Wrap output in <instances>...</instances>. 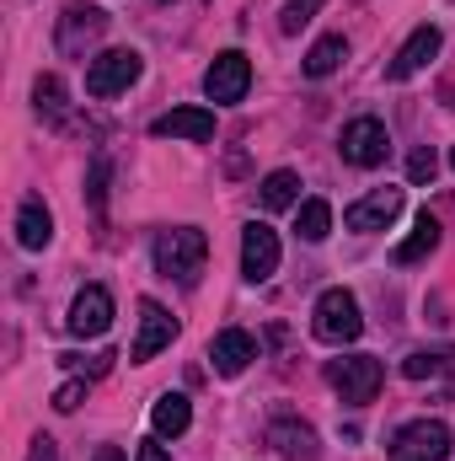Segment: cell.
<instances>
[{
	"instance_id": "6da1fadb",
	"label": "cell",
	"mask_w": 455,
	"mask_h": 461,
	"mask_svg": "<svg viewBox=\"0 0 455 461\" xmlns=\"http://www.w3.org/2000/svg\"><path fill=\"white\" fill-rule=\"evenodd\" d=\"M204 258H210V236L199 226H172L156 236V268L166 279H177V285H193L199 268H204Z\"/></svg>"
},
{
	"instance_id": "7a4b0ae2",
	"label": "cell",
	"mask_w": 455,
	"mask_h": 461,
	"mask_svg": "<svg viewBox=\"0 0 455 461\" xmlns=\"http://www.w3.org/2000/svg\"><path fill=\"white\" fill-rule=\"evenodd\" d=\"M311 333L322 339V344H353L359 333H364V317H359V301H353V290H343V285H333V290H322L317 295V306H311Z\"/></svg>"
},
{
	"instance_id": "3957f363",
	"label": "cell",
	"mask_w": 455,
	"mask_h": 461,
	"mask_svg": "<svg viewBox=\"0 0 455 461\" xmlns=\"http://www.w3.org/2000/svg\"><path fill=\"white\" fill-rule=\"evenodd\" d=\"M451 451V424H440V419H413L391 435V461H445Z\"/></svg>"
},
{
	"instance_id": "277c9868",
	"label": "cell",
	"mask_w": 455,
	"mask_h": 461,
	"mask_svg": "<svg viewBox=\"0 0 455 461\" xmlns=\"http://www.w3.org/2000/svg\"><path fill=\"white\" fill-rule=\"evenodd\" d=\"M327 381L343 392V402H375V392H380V381H386V365L375 359V354H348V359H333L327 365Z\"/></svg>"
},
{
	"instance_id": "5b68a950",
	"label": "cell",
	"mask_w": 455,
	"mask_h": 461,
	"mask_svg": "<svg viewBox=\"0 0 455 461\" xmlns=\"http://www.w3.org/2000/svg\"><path fill=\"white\" fill-rule=\"evenodd\" d=\"M139 70H145V59H139L134 49H103V54L86 65V92H92V97H118V92H129V86L139 81Z\"/></svg>"
},
{
	"instance_id": "8992f818",
	"label": "cell",
	"mask_w": 455,
	"mask_h": 461,
	"mask_svg": "<svg viewBox=\"0 0 455 461\" xmlns=\"http://www.w3.org/2000/svg\"><path fill=\"white\" fill-rule=\"evenodd\" d=\"M246 86H252V59H246L241 49L215 54V65L204 70V97H210V103H220V108L241 103V97H246Z\"/></svg>"
},
{
	"instance_id": "52a82bcc",
	"label": "cell",
	"mask_w": 455,
	"mask_h": 461,
	"mask_svg": "<svg viewBox=\"0 0 455 461\" xmlns=\"http://www.w3.org/2000/svg\"><path fill=\"white\" fill-rule=\"evenodd\" d=\"M103 32H108V11H103V5H81V0H76V5H65V16H59V38H54V43H59V54L81 59Z\"/></svg>"
},
{
	"instance_id": "ba28073f",
	"label": "cell",
	"mask_w": 455,
	"mask_h": 461,
	"mask_svg": "<svg viewBox=\"0 0 455 461\" xmlns=\"http://www.w3.org/2000/svg\"><path fill=\"white\" fill-rule=\"evenodd\" d=\"M338 150H343L348 167H380L386 150H391V134H386L380 118H353V123H343Z\"/></svg>"
},
{
	"instance_id": "9c48e42d",
	"label": "cell",
	"mask_w": 455,
	"mask_h": 461,
	"mask_svg": "<svg viewBox=\"0 0 455 461\" xmlns=\"http://www.w3.org/2000/svg\"><path fill=\"white\" fill-rule=\"evenodd\" d=\"M65 328H70L76 339H103V333L113 328V295H108V285H86V290L70 301Z\"/></svg>"
},
{
	"instance_id": "30bf717a",
	"label": "cell",
	"mask_w": 455,
	"mask_h": 461,
	"mask_svg": "<svg viewBox=\"0 0 455 461\" xmlns=\"http://www.w3.org/2000/svg\"><path fill=\"white\" fill-rule=\"evenodd\" d=\"M177 339V317L161 306V301H139V339L129 344V359L134 365H145V359H156L161 348Z\"/></svg>"
},
{
	"instance_id": "8fae6325",
	"label": "cell",
	"mask_w": 455,
	"mask_h": 461,
	"mask_svg": "<svg viewBox=\"0 0 455 461\" xmlns=\"http://www.w3.org/2000/svg\"><path fill=\"white\" fill-rule=\"evenodd\" d=\"M440 49H445V32H440L434 22L413 27V32H407V43H402V49H397V59H391V81H413L424 65H434V59H440Z\"/></svg>"
},
{
	"instance_id": "7c38bea8",
	"label": "cell",
	"mask_w": 455,
	"mask_h": 461,
	"mask_svg": "<svg viewBox=\"0 0 455 461\" xmlns=\"http://www.w3.org/2000/svg\"><path fill=\"white\" fill-rule=\"evenodd\" d=\"M397 215H402V188H375V194H364L359 204L343 210V226L370 236V230H386Z\"/></svg>"
},
{
	"instance_id": "4fadbf2b",
	"label": "cell",
	"mask_w": 455,
	"mask_h": 461,
	"mask_svg": "<svg viewBox=\"0 0 455 461\" xmlns=\"http://www.w3.org/2000/svg\"><path fill=\"white\" fill-rule=\"evenodd\" d=\"M273 268H279V236H273V226L252 221L241 230V274L252 285H263V279H273Z\"/></svg>"
},
{
	"instance_id": "5bb4252c",
	"label": "cell",
	"mask_w": 455,
	"mask_h": 461,
	"mask_svg": "<svg viewBox=\"0 0 455 461\" xmlns=\"http://www.w3.org/2000/svg\"><path fill=\"white\" fill-rule=\"evenodd\" d=\"M150 134L156 140H215V113L210 108H172V113H161L150 123Z\"/></svg>"
},
{
	"instance_id": "9a60e30c",
	"label": "cell",
	"mask_w": 455,
	"mask_h": 461,
	"mask_svg": "<svg viewBox=\"0 0 455 461\" xmlns=\"http://www.w3.org/2000/svg\"><path fill=\"white\" fill-rule=\"evenodd\" d=\"M210 359H215V370H220V375H241V370L257 359V339H252L246 328H226V333H215Z\"/></svg>"
},
{
	"instance_id": "2e32d148",
	"label": "cell",
	"mask_w": 455,
	"mask_h": 461,
	"mask_svg": "<svg viewBox=\"0 0 455 461\" xmlns=\"http://www.w3.org/2000/svg\"><path fill=\"white\" fill-rule=\"evenodd\" d=\"M268 446L290 461H317V429L300 424V419H273L268 424Z\"/></svg>"
},
{
	"instance_id": "e0dca14e",
	"label": "cell",
	"mask_w": 455,
	"mask_h": 461,
	"mask_svg": "<svg viewBox=\"0 0 455 461\" xmlns=\"http://www.w3.org/2000/svg\"><path fill=\"white\" fill-rule=\"evenodd\" d=\"M16 241H22L27 252H43V247L54 241V215H49L43 199H27V204L16 210Z\"/></svg>"
},
{
	"instance_id": "ac0fdd59",
	"label": "cell",
	"mask_w": 455,
	"mask_h": 461,
	"mask_svg": "<svg viewBox=\"0 0 455 461\" xmlns=\"http://www.w3.org/2000/svg\"><path fill=\"white\" fill-rule=\"evenodd\" d=\"M150 424H156V435L166 440H177V435H188V424H193V402L183 397V392H166V397H156V408H150Z\"/></svg>"
},
{
	"instance_id": "d6986e66",
	"label": "cell",
	"mask_w": 455,
	"mask_h": 461,
	"mask_svg": "<svg viewBox=\"0 0 455 461\" xmlns=\"http://www.w3.org/2000/svg\"><path fill=\"white\" fill-rule=\"evenodd\" d=\"M343 59H348L343 32H327V38H317V43H311V54H306V76H311V81H327Z\"/></svg>"
},
{
	"instance_id": "ffe728a7",
	"label": "cell",
	"mask_w": 455,
	"mask_h": 461,
	"mask_svg": "<svg viewBox=\"0 0 455 461\" xmlns=\"http://www.w3.org/2000/svg\"><path fill=\"white\" fill-rule=\"evenodd\" d=\"M434 247H440V221H434V215L424 210V215L413 221V236H407V241L397 247V263H418V258H429Z\"/></svg>"
},
{
	"instance_id": "44dd1931",
	"label": "cell",
	"mask_w": 455,
	"mask_h": 461,
	"mask_svg": "<svg viewBox=\"0 0 455 461\" xmlns=\"http://www.w3.org/2000/svg\"><path fill=\"white\" fill-rule=\"evenodd\" d=\"M295 199H300V177L290 167H279V172L263 177V210H290Z\"/></svg>"
},
{
	"instance_id": "7402d4cb",
	"label": "cell",
	"mask_w": 455,
	"mask_h": 461,
	"mask_svg": "<svg viewBox=\"0 0 455 461\" xmlns=\"http://www.w3.org/2000/svg\"><path fill=\"white\" fill-rule=\"evenodd\" d=\"M295 230H300V241H322V236L333 230V204H327V199H306V204L295 210Z\"/></svg>"
},
{
	"instance_id": "603a6c76",
	"label": "cell",
	"mask_w": 455,
	"mask_h": 461,
	"mask_svg": "<svg viewBox=\"0 0 455 461\" xmlns=\"http://www.w3.org/2000/svg\"><path fill=\"white\" fill-rule=\"evenodd\" d=\"M32 108H38V118H65V81L59 76H38L32 81Z\"/></svg>"
},
{
	"instance_id": "cb8c5ba5",
	"label": "cell",
	"mask_w": 455,
	"mask_h": 461,
	"mask_svg": "<svg viewBox=\"0 0 455 461\" xmlns=\"http://www.w3.org/2000/svg\"><path fill=\"white\" fill-rule=\"evenodd\" d=\"M451 359H455L451 348H434V354H429V348H418V354H407V359H402V375H407V381H424V375H440Z\"/></svg>"
},
{
	"instance_id": "d4e9b609",
	"label": "cell",
	"mask_w": 455,
	"mask_h": 461,
	"mask_svg": "<svg viewBox=\"0 0 455 461\" xmlns=\"http://www.w3.org/2000/svg\"><path fill=\"white\" fill-rule=\"evenodd\" d=\"M322 5H327V0H284V11H279V32H300Z\"/></svg>"
},
{
	"instance_id": "484cf974",
	"label": "cell",
	"mask_w": 455,
	"mask_h": 461,
	"mask_svg": "<svg viewBox=\"0 0 455 461\" xmlns=\"http://www.w3.org/2000/svg\"><path fill=\"white\" fill-rule=\"evenodd\" d=\"M434 172H440V156H434L429 145L407 156V183H413V188H424V183H434Z\"/></svg>"
},
{
	"instance_id": "4316f807",
	"label": "cell",
	"mask_w": 455,
	"mask_h": 461,
	"mask_svg": "<svg viewBox=\"0 0 455 461\" xmlns=\"http://www.w3.org/2000/svg\"><path fill=\"white\" fill-rule=\"evenodd\" d=\"M81 402H86V375H76V381H65V386L54 392V408H59V413H76Z\"/></svg>"
},
{
	"instance_id": "83f0119b",
	"label": "cell",
	"mask_w": 455,
	"mask_h": 461,
	"mask_svg": "<svg viewBox=\"0 0 455 461\" xmlns=\"http://www.w3.org/2000/svg\"><path fill=\"white\" fill-rule=\"evenodd\" d=\"M113 348H108V354H92V359H81V354H65V365H76V370H81V375H108V370H113Z\"/></svg>"
},
{
	"instance_id": "f1b7e54d",
	"label": "cell",
	"mask_w": 455,
	"mask_h": 461,
	"mask_svg": "<svg viewBox=\"0 0 455 461\" xmlns=\"http://www.w3.org/2000/svg\"><path fill=\"white\" fill-rule=\"evenodd\" d=\"M103 199H108V161L97 156V161H92V204L103 210Z\"/></svg>"
},
{
	"instance_id": "f546056e",
	"label": "cell",
	"mask_w": 455,
	"mask_h": 461,
	"mask_svg": "<svg viewBox=\"0 0 455 461\" xmlns=\"http://www.w3.org/2000/svg\"><path fill=\"white\" fill-rule=\"evenodd\" d=\"M27 461H59V446H54L49 435H38V440H32V451H27Z\"/></svg>"
},
{
	"instance_id": "4dcf8cb0",
	"label": "cell",
	"mask_w": 455,
	"mask_h": 461,
	"mask_svg": "<svg viewBox=\"0 0 455 461\" xmlns=\"http://www.w3.org/2000/svg\"><path fill=\"white\" fill-rule=\"evenodd\" d=\"M134 461H172L166 456V446H161V435H156V440H145V446H139V456Z\"/></svg>"
},
{
	"instance_id": "1f68e13d",
	"label": "cell",
	"mask_w": 455,
	"mask_h": 461,
	"mask_svg": "<svg viewBox=\"0 0 455 461\" xmlns=\"http://www.w3.org/2000/svg\"><path fill=\"white\" fill-rule=\"evenodd\" d=\"M97 461H123V451H118V446H103V451H97Z\"/></svg>"
},
{
	"instance_id": "d6a6232c",
	"label": "cell",
	"mask_w": 455,
	"mask_h": 461,
	"mask_svg": "<svg viewBox=\"0 0 455 461\" xmlns=\"http://www.w3.org/2000/svg\"><path fill=\"white\" fill-rule=\"evenodd\" d=\"M451 167H455V145H451Z\"/></svg>"
},
{
	"instance_id": "836d02e7",
	"label": "cell",
	"mask_w": 455,
	"mask_h": 461,
	"mask_svg": "<svg viewBox=\"0 0 455 461\" xmlns=\"http://www.w3.org/2000/svg\"><path fill=\"white\" fill-rule=\"evenodd\" d=\"M156 5H172V0H156Z\"/></svg>"
}]
</instances>
